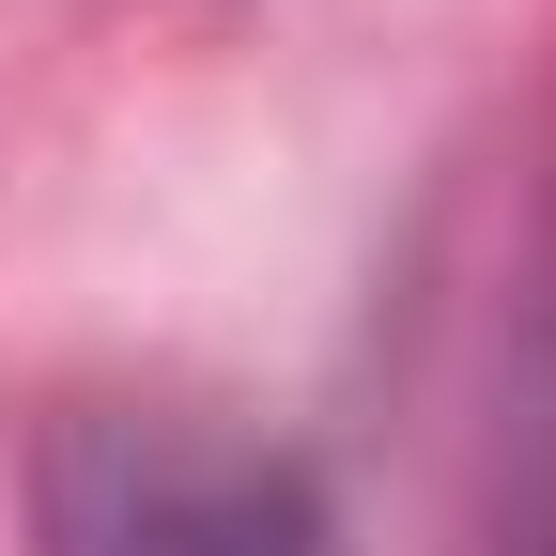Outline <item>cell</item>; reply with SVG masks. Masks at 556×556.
<instances>
[{
	"instance_id": "1",
	"label": "cell",
	"mask_w": 556,
	"mask_h": 556,
	"mask_svg": "<svg viewBox=\"0 0 556 556\" xmlns=\"http://www.w3.org/2000/svg\"><path fill=\"white\" fill-rule=\"evenodd\" d=\"M31 556H356L325 479L170 387L47 402L31 433Z\"/></svg>"
},
{
	"instance_id": "2",
	"label": "cell",
	"mask_w": 556,
	"mask_h": 556,
	"mask_svg": "<svg viewBox=\"0 0 556 556\" xmlns=\"http://www.w3.org/2000/svg\"><path fill=\"white\" fill-rule=\"evenodd\" d=\"M464 556H556V263L510 294L495 402H479V510Z\"/></svg>"
}]
</instances>
